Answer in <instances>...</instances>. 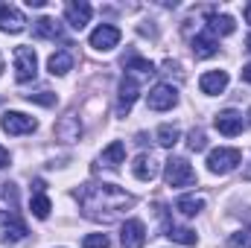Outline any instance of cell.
Segmentation results:
<instances>
[{"instance_id":"1","label":"cell","mask_w":251,"mask_h":248,"mask_svg":"<svg viewBox=\"0 0 251 248\" xmlns=\"http://www.w3.org/2000/svg\"><path fill=\"white\" fill-rule=\"evenodd\" d=\"M76 198L82 213L97 222H111L134 204V196L120 190L117 184H85L76 193Z\"/></svg>"},{"instance_id":"2","label":"cell","mask_w":251,"mask_h":248,"mask_svg":"<svg viewBox=\"0 0 251 248\" xmlns=\"http://www.w3.org/2000/svg\"><path fill=\"white\" fill-rule=\"evenodd\" d=\"M240 161H243L240 149L219 146V149H213V152L207 155V170H210L213 175H228V173H234V170H237V164H240Z\"/></svg>"},{"instance_id":"3","label":"cell","mask_w":251,"mask_h":248,"mask_svg":"<svg viewBox=\"0 0 251 248\" xmlns=\"http://www.w3.org/2000/svg\"><path fill=\"white\" fill-rule=\"evenodd\" d=\"M26 225H24V219L15 213V210H0V243H6V246H15V243H21V240H26Z\"/></svg>"},{"instance_id":"4","label":"cell","mask_w":251,"mask_h":248,"mask_svg":"<svg viewBox=\"0 0 251 248\" xmlns=\"http://www.w3.org/2000/svg\"><path fill=\"white\" fill-rule=\"evenodd\" d=\"M164 181L170 187H190L196 184V173L184 158H170L164 167Z\"/></svg>"},{"instance_id":"5","label":"cell","mask_w":251,"mask_h":248,"mask_svg":"<svg viewBox=\"0 0 251 248\" xmlns=\"http://www.w3.org/2000/svg\"><path fill=\"white\" fill-rule=\"evenodd\" d=\"M0 128L6 134H12V137H21V134H32L38 128V120L29 117V114H24V111H6L0 117Z\"/></svg>"},{"instance_id":"6","label":"cell","mask_w":251,"mask_h":248,"mask_svg":"<svg viewBox=\"0 0 251 248\" xmlns=\"http://www.w3.org/2000/svg\"><path fill=\"white\" fill-rule=\"evenodd\" d=\"M38 73V59H35V50L32 47H15V79L21 85L32 82Z\"/></svg>"},{"instance_id":"7","label":"cell","mask_w":251,"mask_h":248,"mask_svg":"<svg viewBox=\"0 0 251 248\" xmlns=\"http://www.w3.org/2000/svg\"><path fill=\"white\" fill-rule=\"evenodd\" d=\"M178 102V91L173 88V85H155L149 94H146V105L152 108V111H167V108H173Z\"/></svg>"},{"instance_id":"8","label":"cell","mask_w":251,"mask_h":248,"mask_svg":"<svg viewBox=\"0 0 251 248\" xmlns=\"http://www.w3.org/2000/svg\"><path fill=\"white\" fill-rule=\"evenodd\" d=\"M117 44H120V29L111 26V24H102V26H97V29L91 32V47H94L97 53H108V50H114Z\"/></svg>"},{"instance_id":"9","label":"cell","mask_w":251,"mask_h":248,"mask_svg":"<svg viewBox=\"0 0 251 248\" xmlns=\"http://www.w3.org/2000/svg\"><path fill=\"white\" fill-rule=\"evenodd\" d=\"M120 243H123V248H143L146 246V225L140 219H126L120 228Z\"/></svg>"},{"instance_id":"10","label":"cell","mask_w":251,"mask_h":248,"mask_svg":"<svg viewBox=\"0 0 251 248\" xmlns=\"http://www.w3.org/2000/svg\"><path fill=\"white\" fill-rule=\"evenodd\" d=\"M91 15H94V6L85 3V0H73V3L64 6V18L73 29H85L91 24Z\"/></svg>"},{"instance_id":"11","label":"cell","mask_w":251,"mask_h":248,"mask_svg":"<svg viewBox=\"0 0 251 248\" xmlns=\"http://www.w3.org/2000/svg\"><path fill=\"white\" fill-rule=\"evenodd\" d=\"M24 26H26V21H24L21 9H15V6H0V32L18 35V32H24Z\"/></svg>"},{"instance_id":"12","label":"cell","mask_w":251,"mask_h":248,"mask_svg":"<svg viewBox=\"0 0 251 248\" xmlns=\"http://www.w3.org/2000/svg\"><path fill=\"white\" fill-rule=\"evenodd\" d=\"M213 123H216V128H219V134H225V137H237V134L243 131V114L234 111V108H228V111L216 114Z\"/></svg>"},{"instance_id":"13","label":"cell","mask_w":251,"mask_h":248,"mask_svg":"<svg viewBox=\"0 0 251 248\" xmlns=\"http://www.w3.org/2000/svg\"><path fill=\"white\" fill-rule=\"evenodd\" d=\"M199 88H201V94L216 97V94H222V91L228 88V73H225V70H210V73H204V76L199 79Z\"/></svg>"},{"instance_id":"14","label":"cell","mask_w":251,"mask_h":248,"mask_svg":"<svg viewBox=\"0 0 251 248\" xmlns=\"http://www.w3.org/2000/svg\"><path fill=\"white\" fill-rule=\"evenodd\" d=\"M131 173H134V178L137 181H152L155 175H158V161H155V155H137L134 158V164H131Z\"/></svg>"},{"instance_id":"15","label":"cell","mask_w":251,"mask_h":248,"mask_svg":"<svg viewBox=\"0 0 251 248\" xmlns=\"http://www.w3.org/2000/svg\"><path fill=\"white\" fill-rule=\"evenodd\" d=\"M137 94H140V85H137V79L126 76L123 82H120V99H117V111H120V114H128V111H131V105H134Z\"/></svg>"},{"instance_id":"16","label":"cell","mask_w":251,"mask_h":248,"mask_svg":"<svg viewBox=\"0 0 251 248\" xmlns=\"http://www.w3.org/2000/svg\"><path fill=\"white\" fill-rule=\"evenodd\" d=\"M56 137H59V140H64V143L79 140V137H82V123H79V117H76V114H67V117H62V120L56 123Z\"/></svg>"},{"instance_id":"17","label":"cell","mask_w":251,"mask_h":248,"mask_svg":"<svg viewBox=\"0 0 251 248\" xmlns=\"http://www.w3.org/2000/svg\"><path fill=\"white\" fill-rule=\"evenodd\" d=\"M237 29V24H234V18L231 15H219V12H213V15H207V32L216 38V35H231Z\"/></svg>"},{"instance_id":"18","label":"cell","mask_w":251,"mask_h":248,"mask_svg":"<svg viewBox=\"0 0 251 248\" xmlns=\"http://www.w3.org/2000/svg\"><path fill=\"white\" fill-rule=\"evenodd\" d=\"M216 50H219V44L210 32H199L193 38V56L196 59H210V56H216Z\"/></svg>"},{"instance_id":"19","label":"cell","mask_w":251,"mask_h":248,"mask_svg":"<svg viewBox=\"0 0 251 248\" xmlns=\"http://www.w3.org/2000/svg\"><path fill=\"white\" fill-rule=\"evenodd\" d=\"M126 161V143L123 140H114L111 146H105L102 149V155H100V164L102 167H108V170H114V167H120Z\"/></svg>"},{"instance_id":"20","label":"cell","mask_w":251,"mask_h":248,"mask_svg":"<svg viewBox=\"0 0 251 248\" xmlns=\"http://www.w3.org/2000/svg\"><path fill=\"white\" fill-rule=\"evenodd\" d=\"M70 67H73V53H70V50H59V53H53V56L47 59V70H50L53 76H64Z\"/></svg>"},{"instance_id":"21","label":"cell","mask_w":251,"mask_h":248,"mask_svg":"<svg viewBox=\"0 0 251 248\" xmlns=\"http://www.w3.org/2000/svg\"><path fill=\"white\" fill-rule=\"evenodd\" d=\"M32 32H35V38H62V26L53 18H38Z\"/></svg>"},{"instance_id":"22","label":"cell","mask_w":251,"mask_h":248,"mask_svg":"<svg viewBox=\"0 0 251 248\" xmlns=\"http://www.w3.org/2000/svg\"><path fill=\"white\" fill-rule=\"evenodd\" d=\"M176 210H178L181 216H196V213L204 210V198H199V196H181V198L176 201Z\"/></svg>"},{"instance_id":"23","label":"cell","mask_w":251,"mask_h":248,"mask_svg":"<svg viewBox=\"0 0 251 248\" xmlns=\"http://www.w3.org/2000/svg\"><path fill=\"white\" fill-rule=\"evenodd\" d=\"M167 237L178 246H196V231L193 228H178V225H167Z\"/></svg>"},{"instance_id":"24","label":"cell","mask_w":251,"mask_h":248,"mask_svg":"<svg viewBox=\"0 0 251 248\" xmlns=\"http://www.w3.org/2000/svg\"><path fill=\"white\" fill-rule=\"evenodd\" d=\"M158 143L161 146H167V149H173L176 143H178V137H181V131H178V125H173V123H164L161 128H158Z\"/></svg>"},{"instance_id":"25","label":"cell","mask_w":251,"mask_h":248,"mask_svg":"<svg viewBox=\"0 0 251 248\" xmlns=\"http://www.w3.org/2000/svg\"><path fill=\"white\" fill-rule=\"evenodd\" d=\"M50 198L44 196V193H35L32 196V201H29V210H32V216H38V219H47L50 216Z\"/></svg>"},{"instance_id":"26","label":"cell","mask_w":251,"mask_h":248,"mask_svg":"<svg viewBox=\"0 0 251 248\" xmlns=\"http://www.w3.org/2000/svg\"><path fill=\"white\" fill-rule=\"evenodd\" d=\"M126 70H137V73H155V64L149 59H140V56H128L123 62Z\"/></svg>"},{"instance_id":"27","label":"cell","mask_w":251,"mask_h":248,"mask_svg":"<svg viewBox=\"0 0 251 248\" xmlns=\"http://www.w3.org/2000/svg\"><path fill=\"white\" fill-rule=\"evenodd\" d=\"M187 146H190V152H201V149L207 146V134H204L201 128H193L187 134Z\"/></svg>"},{"instance_id":"28","label":"cell","mask_w":251,"mask_h":248,"mask_svg":"<svg viewBox=\"0 0 251 248\" xmlns=\"http://www.w3.org/2000/svg\"><path fill=\"white\" fill-rule=\"evenodd\" d=\"M26 99L29 102H38V105H56V94L53 91H38V94H26Z\"/></svg>"},{"instance_id":"29","label":"cell","mask_w":251,"mask_h":248,"mask_svg":"<svg viewBox=\"0 0 251 248\" xmlns=\"http://www.w3.org/2000/svg\"><path fill=\"white\" fill-rule=\"evenodd\" d=\"M108 237L105 234H88L85 240H82V248H108Z\"/></svg>"},{"instance_id":"30","label":"cell","mask_w":251,"mask_h":248,"mask_svg":"<svg viewBox=\"0 0 251 248\" xmlns=\"http://www.w3.org/2000/svg\"><path fill=\"white\" fill-rule=\"evenodd\" d=\"M231 248H251V231H240L231 237Z\"/></svg>"},{"instance_id":"31","label":"cell","mask_w":251,"mask_h":248,"mask_svg":"<svg viewBox=\"0 0 251 248\" xmlns=\"http://www.w3.org/2000/svg\"><path fill=\"white\" fill-rule=\"evenodd\" d=\"M6 164H9V149H3V146H0V170H3Z\"/></svg>"},{"instance_id":"32","label":"cell","mask_w":251,"mask_h":248,"mask_svg":"<svg viewBox=\"0 0 251 248\" xmlns=\"http://www.w3.org/2000/svg\"><path fill=\"white\" fill-rule=\"evenodd\" d=\"M243 82H249V85H251V64L243 67Z\"/></svg>"},{"instance_id":"33","label":"cell","mask_w":251,"mask_h":248,"mask_svg":"<svg viewBox=\"0 0 251 248\" xmlns=\"http://www.w3.org/2000/svg\"><path fill=\"white\" fill-rule=\"evenodd\" d=\"M243 15H246V21H249V24H251V3H249V6H246V9H243Z\"/></svg>"},{"instance_id":"34","label":"cell","mask_w":251,"mask_h":248,"mask_svg":"<svg viewBox=\"0 0 251 248\" xmlns=\"http://www.w3.org/2000/svg\"><path fill=\"white\" fill-rule=\"evenodd\" d=\"M243 175H246V178H249V181H251V161H249V164H246V170H243Z\"/></svg>"},{"instance_id":"35","label":"cell","mask_w":251,"mask_h":248,"mask_svg":"<svg viewBox=\"0 0 251 248\" xmlns=\"http://www.w3.org/2000/svg\"><path fill=\"white\" fill-rule=\"evenodd\" d=\"M0 73H3V59H0Z\"/></svg>"},{"instance_id":"36","label":"cell","mask_w":251,"mask_h":248,"mask_svg":"<svg viewBox=\"0 0 251 248\" xmlns=\"http://www.w3.org/2000/svg\"><path fill=\"white\" fill-rule=\"evenodd\" d=\"M249 123H251V108H249Z\"/></svg>"}]
</instances>
